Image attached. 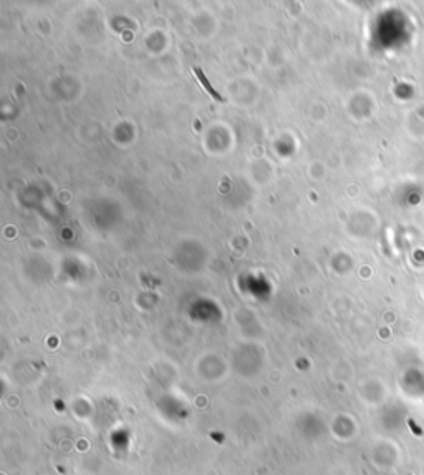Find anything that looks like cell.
<instances>
[{
  "mask_svg": "<svg viewBox=\"0 0 424 475\" xmlns=\"http://www.w3.org/2000/svg\"><path fill=\"white\" fill-rule=\"evenodd\" d=\"M194 73H196V77H198V78H199V82H200V84H202V85H204V88H205V91H207V93H209V95H211V97H212L214 100H216V102H224V100H222V97H221V95H219V93H217V91H216V90H214V88H212V85H211V84H209V80H207V78H205V75H204V72H202V70H200V68H199V67H194Z\"/></svg>",
  "mask_w": 424,
  "mask_h": 475,
  "instance_id": "6da1fadb",
  "label": "cell"
}]
</instances>
